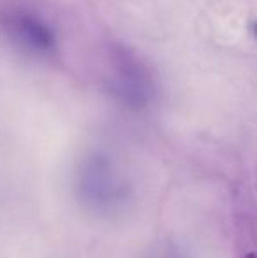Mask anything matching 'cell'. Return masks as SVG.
<instances>
[{"mask_svg": "<svg viewBox=\"0 0 257 258\" xmlns=\"http://www.w3.org/2000/svg\"><path fill=\"white\" fill-rule=\"evenodd\" d=\"M255 34H257V25H255Z\"/></svg>", "mask_w": 257, "mask_h": 258, "instance_id": "obj_5", "label": "cell"}, {"mask_svg": "<svg viewBox=\"0 0 257 258\" xmlns=\"http://www.w3.org/2000/svg\"><path fill=\"white\" fill-rule=\"evenodd\" d=\"M2 28L16 48L35 56L57 51V32L48 21L30 9H11L2 16Z\"/></svg>", "mask_w": 257, "mask_h": 258, "instance_id": "obj_3", "label": "cell"}, {"mask_svg": "<svg viewBox=\"0 0 257 258\" xmlns=\"http://www.w3.org/2000/svg\"><path fill=\"white\" fill-rule=\"evenodd\" d=\"M245 258H257V255H254V253H250V255H247Z\"/></svg>", "mask_w": 257, "mask_h": 258, "instance_id": "obj_4", "label": "cell"}, {"mask_svg": "<svg viewBox=\"0 0 257 258\" xmlns=\"http://www.w3.org/2000/svg\"><path fill=\"white\" fill-rule=\"evenodd\" d=\"M110 60V86L115 97L129 107H146L155 95V81L150 71L124 48L111 51Z\"/></svg>", "mask_w": 257, "mask_h": 258, "instance_id": "obj_2", "label": "cell"}, {"mask_svg": "<svg viewBox=\"0 0 257 258\" xmlns=\"http://www.w3.org/2000/svg\"><path fill=\"white\" fill-rule=\"evenodd\" d=\"M72 184L83 207L104 216L122 213L132 197L129 179L115 158L99 150L83 155L76 165Z\"/></svg>", "mask_w": 257, "mask_h": 258, "instance_id": "obj_1", "label": "cell"}]
</instances>
